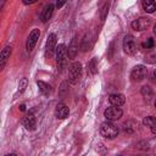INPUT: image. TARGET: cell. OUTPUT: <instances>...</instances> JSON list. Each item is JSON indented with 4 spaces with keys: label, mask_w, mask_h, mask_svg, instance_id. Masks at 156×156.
<instances>
[{
    "label": "cell",
    "mask_w": 156,
    "mask_h": 156,
    "mask_svg": "<svg viewBox=\"0 0 156 156\" xmlns=\"http://www.w3.org/2000/svg\"><path fill=\"white\" fill-rule=\"evenodd\" d=\"M100 133L106 139H113L118 134V128L112 123V121H106L100 127Z\"/></svg>",
    "instance_id": "cell-1"
},
{
    "label": "cell",
    "mask_w": 156,
    "mask_h": 156,
    "mask_svg": "<svg viewBox=\"0 0 156 156\" xmlns=\"http://www.w3.org/2000/svg\"><path fill=\"white\" fill-rule=\"evenodd\" d=\"M67 48L65 44H60L57 48H56V65H57V69L58 72H61L66 65V61H67Z\"/></svg>",
    "instance_id": "cell-2"
},
{
    "label": "cell",
    "mask_w": 156,
    "mask_h": 156,
    "mask_svg": "<svg viewBox=\"0 0 156 156\" xmlns=\"http://www.w3.org/2000/svg\"><path fill=\"white\" fill-rule=\"evenodd\" d=\"M68 74H69V82L72 84H76L79 82L82 77V65L79 62H73L69 68H68Z\"/></svg>",
    "instance_id": "cell-3"
},
{
    "label": "cell",
    "mask_w": 156,
    "mask_h": 156,
    "mask_svg": "<svg viewBox=\"0 0 156 156\" xmlns=\"http://www.w3.org/2000/svg\"><path fill=\"white\" fill-rule=\"evenodd\" d=\"M122 113H123L122 108L119 106H115V105L107 107L105 110V112H104V115H105L107 121H117V119H119L122 117Z\"/></svg>",
    "instance_id": "cell-4"
},
{
    "label": "cell",
    "mask_w": 156,
    "mask_h": 156,
    "mask_svg": "<svg viewBox=\"0 0 156 156\" xmlns=\"http://www.w3.org/2000/svg\"><path fill=\"white\" fill-rule=\"evenodd\" d=\"M56 44H57V38L55 33L49 34L48 40H46V45H45V56L46 58H50L54 55V51L56 50Z\"/></svg>",
    "instance_id": "cell-5"
},
{
    "label": "cell",
    "mask_w": 156,
    "mask_h": 156,
    "mask_svg": "<svg viewBox=\"0 0 156 156\" xmlns=\"http://www.w3.org/2000/svg\"><path fill=\"white\" fill-rule=\"evenodd\" d=\"M147 74V69L144 65H136L135 67H133L132 72H130V78L134 82H140L143 80Z\"/></svg>",
    "instance_id": "cell-6"
},
{
    "label": "cell",
    "mask_w": 156,
    "mask_h": 156,
    "mask_svg": "<svg viewBox=\"0 0 156 156\" xmlns=\"http://www.w3.org/2000/svg\"><path fill=\"white\" fill-rule=\"evenodd\" d=\"M123 50L127 55H134L136 52V44L132 35H126L123 39Z\"/></svg>",
    "instance_id": "cell-7"
},
{
    "label": "cell",
    "mask_w": 156,
    "mask_h": 156,
    "mask_svg": "<svg viewBox=\"0 0 156 156\" xmlns=\"http://www.w3.org/2000/svg\"><path fill=\"white\" fill-rule=\"evenodd\" d=\"M150 24H151V20L149 17H139V18L134 20L130 26L133 29L140 32V30H145Z\"/></svg>",
    "instance_id": "cell-8"
},
{
    "label": "cell",
    "mask_w": 156,
    "mask_h": 156,
    "mask_svg": "<svg viewBox=\"0 0 156 156\" xmlns=\"http://www.w3.org/2000/svg\"><path fill=\"white\" fill-rule=\"evenodd\" d=\"M39 37H40V30L37 29V28L33 29V30L29 33L28 39H27V43H26V49H27V51H32V50L34 49V46H35V44H37Z\"/></svg>",
    "instance_id": "cell-9"
},
{
    "label": "cell",
    "mask_w": 156,
    "mask_h": 156,
    "mask_svg": "<svg viewBox=\"0 0 156 156\" xmlns=\"http://www.w3.org/2000/svg\"><path fill=\"white\" fill-rule=\"evenodd\" d=\"M68 115H69V108H68L65 104L60 102V104L56 105V107H55V116H56L57 118L63 119V118L68 117Z\"/></svg>",
    "instance_id": "cell-10"
},
{
    "label": "cell",
    "mask_w": 156,
    "mask_h": 156,
    "mask_svg": "<svg viewBox=\"0 0 156 156\" xmlns=\"http://www.w3.org/2000/svg\"><path fill=\"white\" fill-rule=\"evenodd\" d=\"M11 51H12V48L11 46H5L1 52H0V69H2L7 62V60L10 58V55H11Z\"/></svg>",
    "instance_id": "cell-11"
},
{
    "label": "cell",
    "mask_w": 156,
    "mask_h": 156,
    "mask_svg": "<svg viewBox=\"0 0 156 156\" xmlns=\"http://www.w3.org/2000/svg\"><path fill=\"white\" fill-rule=\"evenodd\" d=\"M93 45H94V35L91 33L85 34L82 40V49L84 51H87V50H90L93 48Z\"/></svg>",
    "instance_id": "cell-12"
},
{
    "label": "cell",
    "mask_w": 156,
    "mask_h": 156,
    "mask_svg": "<svg viewBox=\"0 0 156 156\" xmlns=\"http://www.w3.org/2000/svg\"><path fill=\"white\" fill-rule=\"evenodd\" d=\"M108 101H110L112 105H115V106H122V105L126 102V98H124L123 94L116 93V94H111V95H110Z\"/></svg>",
    "instance_id": "cell-13"
},
{
    "label": "cell",
    "mask_w": 156,
    "mask_h": 156,
    "mask_svg": "<svg viewBox=\"0 0 156 156\" xmlns=\"http://www.w3.org/2000/svg\"><path fill=\"white\" fill-rule=\"evenodd\" d=\"M67 54H68V57L69 58H74L78 54V43H77V38H73L68 49H67Z\"/></svg>",
    "instance_id": "cell-14"
},
{
    "label": "cell",
    "mask_w": 156,
    "mask_h": 156,
    "mask_svg": "<svg viewBox=\"0 0 156 156\" xmlns=\"http://www.w3.org/2000/svg\"><path fill=\"white\" fill-rule=\"evenodd\" d=\"M143 124L145 127H147L154 134H156V118L152 116H147L143 119Z\"/></svg>",
    "instance_id": "cell-15"
},
{
    "label": "cell",
    "mask_w": 156,
    "mask_h": 156,
    "mask_svg": "<svg viewBox=\"0 0 156 156\" xmlns=\"http://www.w3.org/2000/svg\"><path fill=\"white\" fill-rule=\"evenodd\" d=\"M141 5L145 12L147 13H152L156 10V2L155 0H141Z\"/></svg>",
    "instance_id": "cell-16"
},
{
    "label": "cell",
    "mask_w": 156,
    "mask_h": 156,
    "mask_svg": "<svg viewBox=\"0 0 156 156\" xmlns=\"http://www.w3.org/2000/svg\"><path fill=\"white\" fill-rule=\"evenodd\" d=\"M37 85H38V88H39V91H40L43 95H45V96L50 95V94H51V91H52L51 85H49V84H48V83H45V82L38 80V82H37Z\"/></svg>",
    "instance_id": "cell-17"
},
{
    "label": "cell",
    "mask_w": 156,
    "mask_h": 156,
    "mask_svg": "<svg viewBox=\"0 0 156 156\" xmlns=\"http://www.w3.org/2000/svg\"><path fill=\"white\" fill-rule=\"evenodd\" d=\"M22 123L27 129H34V127L37 124V121H35V117L33 115H28L22 119Z\"/></svg>",
    "instance_id": "cell-18"
},
{
    "label": "cell",
    "mask_w": 156,
    "mask_h": 156,
    "mask_svg": "<svg viewBox=\"0 0 156 156\" xmlns=\"http://www.w3.org/2000/svg\"><path fill=\"white\" fill-rule=\"evenodd\" d=\"M52 12H54V5L52 4H49L44 9V11L41 13V22H46L48 20H50V17L52 16Z\"/></svg>",
    "instance_id": "cell-19"
},
{
    "label": "cell",
    "mask_w": 156,
    "mask_h": 156,
    "mask_svg": "<svg viewBox=\"0 0 156 156\" xmlns=\"http://www.w3.org/2000/svg\"><path fill=\"white\" fill-rule=\"evenodd\" d=\"M141 95L145 99H147V101H149L152 98V90H151V88L150 87H143L141 88Z\"/></svg>",
    "instance_id": "cell-20"
},
{
    "label": "cell",
    "mask_w": 156,
    "mask_h": 156,
    "mask_svg": "<svg viewBox=\"0 0 156 156\" xmlns=\"http://www.w3.org/2000/svg\"><path fill=\"white\" fill-rule=\"evenodd\" d=\"M89 68H90L91 74L98 73V60H96V57H93V58H91V61H90V63H89Z\"/></svg>",
    "instance_id": "cell-21"
},
{
    "label": "cell",
    "mask_w": 156,
    "mask_h": 156,
    "mask_svg": "<svg viewBox=\"0 0 156 156\" xmlns=\"http://www.w3.org/2000/svg\"><path fill=\"white\" fill-rule=\"evenodd\" d=\"M154 46H155V40H154L152 38L146 39V41L144 43V48H145L146 50H150V49H152Z\"/></svg>",
    "instance_id": "cell-22"
},
{
    "label": "cell",
    "mask_w": 156,
    "mask_h": 156,
    "mask_svg": "<svg viewBox=\"0 0 156 156\" xmlns=\"http://www.w3.org/2000/svg\"><path fill=\"white\" fill-rule=\"evenodd\" d=\"M26 87H27V78H22V79L20 80V85H18L20 91H23Z\"/></svg>",
    "instance_id": "cell-23"
},
{
    "label": "cell",
    "mask_w": 156,
    "mask_h": 156,
    "mask_svg": "<svg viewBox=\"0 0 156 156\" xmlns=\"http://www.w3.org/2000/svg\"><path fill=\"white\" fill-rule=\"evenodd\" d=\"M107 11H108V4H106V5L102 7V11H101V21H104V20H105Z\"/></svg>",
    "instance_id": "cell-24"
},
{
    "label": "cell",
    "mask_w": 156,
    "mask_h": 156,
    "mask_svg": "<svg viewBox=\"0 0 156 156\" xmlns=\"http://www.w3.org/2000/svg\"><path fill=\"white\" fill-rule=\"evenodd\" d=\"M66 1H67V0H57V1H56V7H57V9H61V7L66 4Z\"/></svg>",
    "instance_id": "cell-25"
},
{
    "label": "cell",
    "mask_w": 156,
    "mask_h": 156,
    "mask_svg": "<svg viewBox=\"0 0 156 156\" xmlns=\"http://www.w3.org/2000/svg\"><path fill=\"white\" fill-rule=\"evenodd\" d=\"M38 0H22V2L24 4V5H32V4H34V2H37Z\"/></svg>",
    "instance_id": "cell-26"
},
{
    "label": "cell",
    "mask_w": 156,
    "mask_h": 156,
    "mask_svg": "<svg viewBox=\"0 0 156 156\" xmlns=\"http://www.w3.org/2000/svg\"><path fill=\"white\" fill-rule=\"evenodd\" d=\"M20 110H21V111H24V110H26V106H24V105H21V106H20Z\"/></svg>",
    "instance_id": "cell-27"
},
{
    "label": "cell",
    "mask_w": 156,
    "mask_h": 156,
    "mask_svg": "<svg viewBox=\"0 0 156 156\" xmlns=\"http://www.w3.org/2000/svg\"><path fill=\"white\" fill-rule=\"evenodd\" d=\"M154 33L156 34V23H155V26H154Z\"/></svg>",
    "instance_id": "cell-28"
},
{
    "label": "cell",
    "mask_w": 156,
    "mask_h": 156,
    "mask_svg": "<svg viewBox=\"0 0 156 156\" xmlns=\"http://www.w3.org/2000/svg\"><path fill=\"white\" fill-rule=\"evenodd\" d=\"M154 78H156V69L154 71Z\"/></svg>",
    "instance_id": "cell-29"
},
{
    "label": "cell",
    "mask_w": 156,
    "mask_h": 156,
    "mask_svg": "<svg viewBox=\"0 0 156 156\" xmlns=\"http://www.w3.org/2000/svg\"><path fill=\"white\" fill-rule=\"evenodd\" d=\"M155 107H156V100H155Z\"/></svg>",
    "instance_id": "cell-30"
}]
</instances>
